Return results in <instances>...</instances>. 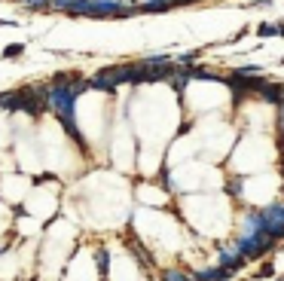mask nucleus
I'll use <instances>...</instances> for the list:
<instances>
[{"label":"nucleus","mask_w":284,"mask_h":281,"mask_svg":"<svg viewBox=\"0 0 284 281\" xmlns=\"http://www.w3.org/2000/svg\"><path fill=\"white\" fill-rule=\"evenodd\" d=\"M260 223H263V230L278 241V238L284 235V205L275 202V205H269V208H263V211H260Z\"/></svg>","instance_id":"obj_1"},{"label":"nucleus","mask_w":284,"mask_h":281,"mask_svg":"<svg viewBox=\"0 0 284 281\" xmlns=\"http://www.w3.org/2000/svg\"><path fill=\"white\" fill-rule=\"evenodd\" d=\"M244 257L236 251V248H223L220 251V266H226V269H233V272H238V269H244Z\"/></svg>","instance_id":"obj_2"},{"label":"nucleus","mask_w":284,"mask_h":281,"mask_svg":"<svg viewBox=\"0 0 284 281\" xmlns=\"http://www.w3.org/2000/svg\"><path fill=\"white\" fill-rule=\"evenodd\" d=\"M257 95L266 101V104H281V98H284V89L278 83H263L260 89H257Z\"/></svg>","instance_id":"obj_3"},{"label":"nucleus","mask_w":284,"mask_h":281,"mask_svg":"<svg viewBox=\"0 0 284 281\" xmlns=\"http://www.w3.org/2000/svg\"><path fill=\"white\" fill-rule=\"evenodd\" d=\"M95 263H98V272L107 275V266H110V251L107 248H98L95 251Z\"/></svg>","instance_id":"obj_4"},{"label":"nucleus","mask_w":284,"mask_h":281,"mask_svg":"<svg viewBox=\"0 0 284 281\" xmlns=\"http://www.w3.org/2000/svg\"><path fill=\"white\" fill-rule=\"evenodd\" d=\"M189 77H192V80H223V77H217L214 70H208V67H192Z\"/></svg>","instance_id":"obj_5"},{"label":"nucleus","mask_w":284,"mask_h":281,"mask_svg":"<svg viewBox=\"0 0 284 281\" xmlns=\"http://www.w3.org/2000/svg\"><path fill=\"white\" fill-rule=\"evenodd\" d=\"M159 281H192L187 272H181V269H168V272H162V278Z\"/></svg>","instance_id":"obj_6"},{"label":"nucleus","mask_w":284,"mask_h":281,"mask_svg":"<svg viewBox=\"0 0 284 281\" xmlns=\"http://www.w3.org/2000/svg\"><path fill=\"white\" fill-rule=\"evenodd\" d=\"M272 275H275V266H272V263H269V260H266V263H263V266L257 269V278H272Z\"/></svg>","instance_id":"obj_7"},{"label":"nucleus","mask_w":284,"mask_h":281,"mask_svg":"<svg viewBox=\"0 0 284 281\" xmlns=\"http://www.w3.org/2000/svg\"><path fill=\"white\" fill-rule=\"evenodd\" d=\"M226 192H229V196H238V192H241V178L229 181V184H226Z\"/></svg>","instance_id":"obj_8"},{"label":"nucleus","mask_w":284,"mask_h":281,"mask_svg":"<svg viewBox=\"0 0 284 281\" xmlns=\"http://www.w3.org/2000/svg\"><path fill=\"white\" fill-rule=\"evenodd\" d=\"M257 34H260V37H275L278 31H275V25H260V28H257Z\"/></svg>","instance_id":"obj_9"},{"label":"nucleus","mask_w":284,"mask_h":281,"mask_svg":"<svg viewBox=\"0 0 284 281\" xmlns=\"http://www.w3.org/2000/svg\"><path fill=\"white\" fill-rule=\"evenodd\" d=\"M6 58H15V55H22V46L19 43H12V46H6V52H3Z\"/></svg>","instance_id":"obj_10"},{"label":"nucleus","mask_w":284,"mask_h":281,"mask_svg":"<svg viewBox=\"0 0 284 281\" xmlns=\"http://www.w3.org/2000/svg\"><path fill=\"white\" fill-rule=\"evenodd\" d=\"M196 58H199V52H187V55H181V67H184V64H192Z\"/></svg>","instance_id":"obj_11"},{"label":"nucleus","mask_w":284,"mask_h":281,"mask_svg":"<svg viewBox=\"0 0 284 281\" xmlns=\"http://www.w3.org/2000/svg\"><path fill=\"white\" fill-rule=\"evenodd\" d=\"M25 3H31V6H49V0H25Z\"/></svg>","instance_id":"obj_12"},{"label":"nucleus","mask_w":284,"mask_h":281,"mask_svg":"<svg viewBox=\"0 0 284 281\" xmlns=\"http://www.w3.org/2000/svg\"><path fill=\"white\" fill-rule=\"evenodd\" d=\"M275 31H278V34H281V37H284V19H281V22L275 25Z\"/></svg>","instance_id":"obj_13"},{"label":"nucleus","mask_w":284,"mask_h":281,"mask_svg":"<svg viewBox=\"0 0 284 281\" xmlns=\"http://www.w3.org/2000/svg\"><path fill=\"white\" fill-rule=\"evenodd\" d=\"M281 107H284V98H281Z\"/></svg>","instance_id":"obj_14"}]
</instances>
